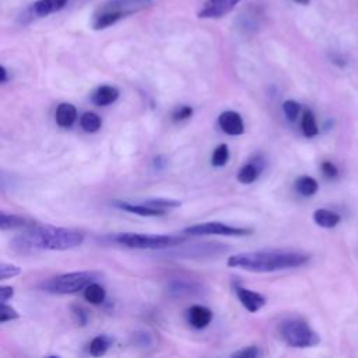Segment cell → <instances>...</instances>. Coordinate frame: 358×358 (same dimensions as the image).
Masks as SVG:
<instances>
[{
	"label": "cell",
	"mask_w": 358,
	"mask_h": 358,
	"mask_svg": "<svg viewBox=\"0 0 358 358\" xmlns=\"http://www.w3.org/2000/svg\"><path fill=\"white\" fill-rule=\"evenodd\" d=\"M301 129L305 137H315L319 133L316 119L310 110H305L301 120Z\"/></svg>",
	"instance_id": "cell-23"
},
{
	"label": "cell",
	"mask_w": 358,
	"mask_h": 358,
	"mask_svg": "<svg viewBox=\"0 0 358 358\" xmlns=\"http://www.w3.org/2000/svg\"><path fill=\"white\" fill-rule=\"evenodd\" d=\"M282 110H284V115L285 117L289 120V122H294L296 120V117L299 116V112H301V105L294 101V99H288L282 103Z\"/></svg>",
	"instance_id": "cell-25"
},
{
	"label": "cell",
	"mask_w": 358,
	"mask_h": 358,
	"mask_svg": "<svg viewBox=\"0 0 358 358\" xmlns=\"http://www.w3.org/2000/svg\"><path fill=\"white\" fill-rule=\"evenodd\" d=\"M21 273V268L11 263H1L0 264V280H7L10 277H15Z\"/></svg>",
	"instance_id": "cell-28"
},
{
	"label": "cell",
	"mask_w": 358,
	"mask_h": 358,
	"mask_svg": "<svg viewBox=\"0 0 358 358\" xmlns=\"http://www.w3.org/2000/svg\"><path fill=\"white\" fill-rule=\"evenodd\" d=\"M18 317H20V315H18V312H17L14 308L8 306L6 302L1 303V309H0V323H6V322H8V320L18 319Z\"/></svg>",
	"instance_id": "cell-29"
},
{
	"label": "cell",
	"mask_w": 358,
	"mask_h": 358,
	"mask_svg": "<svg viewBox=\"0 0 358 358\" xmlns=\"http://www.w3.org/2000/svg\"><path fill=\"white\" fill-rule=\"evenodd\" d=\"M0 73H1V76H0V83H1V84H6V83L8 81V73H7V69H6L4 66H0Z\"/></svg>",
	"instance_id": "cell-34"
},
{
	"label": "cell",
	"mask_w": 358,
	"mask_h": 358,
	"mask_svg": "<svg viewBox=\"0 0 358 358\" xmlns=\"http://www.w3.org/2000/svg\"><path fill=\"white\" fill-rule=\"evenodd\" d=\"M113 207L119 208V210H124L127 213L131 214H137L141 217H161L165 214V210L161 208H155L147 204H134V203H129V201H122V200H113L112 201Z\"/></svg>",
	"instance_id": "cell-12"
},
{
	"label": "cell",
	"mask_w": 358,
	"mask_h": 358,
	"mask_svg": "<svg viewBox=\"0 0 358 358\" xmlns=\"http://www.w3.org/2000/svg\"><path fill=\"white\" fill-rule=\"evenodd\" d=\"M55 119L56 123L60 127H70L76 119H77V109L74 105L63 102L56 108V113H55Z\"/></svg>",
	"instance_id": "cell-15"
},
{
	"label": "cell",
	"mask_w": 358,
	"mask_h": 358,
	"mask_svg": "<svg viewBox=\"0 0 358 358\" xmlns=\"http://www.w3.org/2000/svg\"><path fill=\"white\" fill-rule=\"evenodd\" d=\"M186 241L183 235H164V234H138L122 232L113 235V242L130 249H169L182 245Z\"/></svg>",
	"instance_id": "cell-4"
},
{
	"label": "cell",
	"mask_w": 358,
	"mask_h": 358,
	"mask_svg": "<svg viewBox=\"0 0 358 358\" xmlns=\"http://www.w3.org/2000/svg\"><path fill=\"white\" fill-rule=\"evenodd\" d=\"M260 171H262V165H259L257 162H248L239 169L236 179L242 185H250L257 179V176L260 175Z\"/></svg>",
	"instance_id": "cell-17"
},
{
	"label": "cell",
	"mask_w": 358,
	"mask_h": 358,
	"mask_svg": "<svg viewBox=\"0 0 358 358\" xmlns=\"http://www.w3.org/2000/svg\"><path fill=\"white\" fill-rule=\"evenodd\" d=\"M80 124H81L83 130H85L87 133H95V131H98L101 129L102 120H101V117L96 113L85 112L80 117Z\"/></svg>",
	"instance_id": "cell-22"
},
{
	"label": "cell",
	"mask_w": 358,
	"mask_h": 358,
	"mask_svg": "<svg viewBox=\"0 0 358 358\" xmlns=\"http://www.w3.org/2000/svg\"><path fill=\"white\" fill-rule=\"evenodd\" d=\"M309 255L289 250H259L242 252L228 257L227 264L234 268H242L252 273H271L285 268H294L308 263Z\"/></svg>",
	"instance_id": "cell-2"
},
{
	"label": "cell",
	"mask_w": 358,
	"mask_h": 358,
	"mask_svg": "<svg viewBox=\"0 0 358 358\" xmlns=\"http://www.w3.org/2000/svg\"><path fill=\"white\" fill-rule=\"evenodd\" d=\"M119 90L113 85H101L98 87L94 92H92V102L96 106H108L110 103H113L117 98H119Z\"/></svg>",
	"instance_id": "cell-14"
},
{
	"label": "cell",
	"mask_w": 358,
	"mask_h": 358,
	"mask_svg": "<svg viewBox=\"0 0 358 358\" xmlns=\"http://www.w3.org/2000/svg\"><path fill=\"white\" fill-rule=\"evenodd\" d=\"M250 228H239L232 227L220 221H208L190 225L183 229L185 235L190 236H201V235H224V236H245L252 234Z\"/></svg>",
	"instance_id": "cell-7"
},
{
	"label": "cell",
	"mask_w": 358,
	"mask_h": 358,
	"mask_svg": "<svg viewBox=\"0 0 358 358\" xmlns=\"http://www.w3.org/2000/svg\"><path fill=\"white\" fill-rule=\"evenodd\" d=\"M294 186H295V190L305 197L313 196L319 189L316 179H313L312 176H308V175H302V176L296 178Z\"/></svg>",
	"instance_id": "cell-18"
},
{
	"label": "cell",
	"mask_w": 358,
	"mask_h": 358,
	"mask_svg": "<svg viewBox=\"0 0 358 358\" xmlns=\"http://www.w3.org/2000/svg\"><path fill=\"white\" fill-rule=\"evenodd\" d=\"M192 115H193V109H192L190 106H182V108H179V109H176V110L173 112L172 119H173L175 122H180V120L189 119Z\"/></svg>",
	"instance_id": "cell-31"
},
{
	"label": "cell",
	"mask_w": 358,
	"mask_h": 358,
	"mask_svg": "<svg viewBox=\"0 0 358 358\" xmlns=\"http://www.w3.org/2000/svg\"><path fill=\"white\" fill-rule=\"evenodd\" d=\"M228 159H229V150H228V145H227V144H220V145L214 150V152H213V155H211V164H213V166H217V168L224 166V165L228 162Z\"/></svg>",
	"instance_id": "cell-24"
},
{
	"label": "cell",
	"mask_w": 358,
	"mask_h": 358,
	"mask_svg": "<svg viewBox=\"0 0 358 358\" xmlns=\"http://www.w3.org/2000/svg\"><path fill=\"white\" fill-rule=\"evenodd\" d=\"M280 334L284 341L295 348H306L319 344L320 338L305 320L288 319L280 324Z\"/></svg>",
	"instance_id": "cell-6"
},
{
	"label": "cell",
	"mask_w": 358,
	"mask_h": 358,
	"mask_svg": "<svg viewBox=\"0 0 358 358\" xmlns=\"http://www.w3.org/2000/svg\"><path fill=\"white\" fill-rule=\"evenodd\" d=\"M313 221L322 228H334L340 222V215L327 208H317L313 213Z\"/></svg>",
	"instance_id": "cell-16"
},
{
	"label": "cell",
	"mask_w": 358,
	"mask_h": 358,
	"mask_svg": "<svg viewBox=\"0 0 358 358\" xmlns=\"http://www.w3.org/2000/svg\"><path fill=\"white\" fill-rule=\"evenodd\" d=\"M235 292H236V296L241 301L242 306L252 313L260 310L266 305V298L256 291L243 288L241 285H235Z\"/></svg>",
	"instance_id": "cell-10"
},
{
	"label": "cell",
	"mask_w": 358,
	"mask_h": 358,
	"mask_svg": "<svg viewBox=\"0 0 358 358\" xmlns=\"http://www.w3.org/2000/svg\"><path fill=\"white\" fill-rule=\"evenodd\" d=\"M241 0H206L197 13L199 18H221L235 8Z\"/></svg>",
	"instance_id": "cell-9"
},
{
	"label": "cell",
	"mask_w": 358,
	"mask_h": 358,
	"mask_svg": "<svg viewBox=\"0 0 358 358\" xmlns=\"http://www.w3.org/2000/svg\"><path fill=\"white\" fill-rule=\"evenodd\" d=\"M14 295V288L11 285H1L0 287V302L4 303L11 299Z\"/></svg>",
	"instance_id": "cell-33"
},
{
	"label": "cell",
	"mask_w": 358,
	"mask_h": 358,
	"mask_svg": "<svg viewBox=\"0 0 358 358\" xmlns=\"http://www.w3.org/2000/svg\"><path fill=\"white\" fill-rule=\"evenodd\" d=\"M262 355H263V352L256 345H248V347H243L231 354V357H242V358H256V357H262Z\"/></svg>",
	"instance_id": "cell-27"
},
{
	"label": "cell",
	"mask_w": 358,
	"mask_h": 358,
	"mask_svg": "<svg viewBox=\"0 0 358 358\" xmlns=\"http://www.w3.org/2000/svg\"><path fill=\"white\" fill-rule=\"evenodd\" d=\"M294 3H296V4H302V6H306V4H309V1L310 0H292Z\"/></svg>",
	"instance_id": "cell-35"
},
{
	"label": "cell",
	"mask_w": 358,
	"mask_h": 358,
	"mask_svg": "<svg viewBox=\"0 0 358 358\" xmlns=\"http://www.w3.org/2000/svg\"><path fill=\"white\" fill-rule=\"evenodd\" d=\"M187 320L194 329L201 330V329H206L211 323L213 312L206 306L193 305L187 309Z\"/></svg>",
	"instance_id": "cell-13"
},
{
	"label": "cell",
	"mask_w": 358,
	"mask_h": 358,
	"mask_svg": "<svg viewBox=\"0 0 358 358\" xmlns=\"http://www.w3.org/2000/svg\"><path fill=\"white\" fill-rule=\"evenodd\" d=\"M112 341L113 340L109 336H105V334H99V336L94 337L92 341L90 343V354L94 355V357L103 355L108 351Z\"/></svg>",
	"instance_id": "cell-21"
},
{
	"label": "cell",
	"mask_w": 358,
	"mask_h": 358,
	"mask_svg": "<svg viewBox=\"0 0 358 358\" xmlns=\"http://www.w3.org/2000/svg\"><path fill=\"white\" fill-rule=\"evenodd\" d=\"M99 275L101 274L96 271L64 273V274H60V275L46 280L45 282H42L41 288L46 292L59 294V295L76 294V292L84 289L88 284L96 281L99 278Z\"/></svg>",
	"instance_id": "cell-5"
},
{
	"label": "cell",
	"mask_w": 358,
	"mask_h": 358,
	"mask_svg": "<svg viewBox=\"0 0 358 358\" xmlns=\"http://www.w3.org/2000/svg\"><path fill=\"white\" fill-rule=\"evenodd\" d=\"M84 234L73 228L53 225L32 227L13 241V248L22 253L35 250H70L84 242Z\"/></svg>",
	"instance_id": "cell-1"
},
{
	"label": "cell",
	"mask_w": 358,
	"mask_h": 358,
	"mask_svg": "<svg viewBox=\"0 0 358 358\" xmlns=\"http://www.w3.org/2000/svg\"><path fill=\"white\" fill-rule=\"evenodd\" d=\"M144 204L155 207V208H161V210H166V208H175L179 207L182 203L179 200H171V199H150L147 200Z\"/></svg>",
	"instance_id": "cell-26"
},
{
	"label": "cell",
	"mask_w": 358,
	"mask_h": 358,
	"mask_svg": "<svg viewBox=\"0 0 358 358\" xmlns=\"http://www.w3.org/2000/svg\"><path fill=\"white\" fill-rule=\"evenodd\" d=\"M28 220L17 215V214H7V213H1L0 214V228L1 231H7V229H14V228H21L28 225Z\"/></svg>",
	"instance_id": "cell-20"
},
{
	"label": "cell",
	"mask_w": 358,
	"mask_h": 358,
	"mask_svg": "<svg viewBox=\"0 0 358 358\" xmlns=\"http://www.w3.org/2000/svg\"><path fill=\"white\" fill-rule=\"evenodd\" d=\"M152 4V0H106L95 10L91 25L95 31L105 29L122 18L150 8Z\"/></svg>",
	"instance_id": "cell-3"
},
{
	"label": "cell",
	"mask_w": 358,
	"mask_h": 358,
	"mask_svg": "<svg viewBox=\"0 0 358 358\" xmlns=\"http://www.w3.org/2000/svg\"><path fill=\"white\" fill-rule=\"evenodd\" d=\"M220 129L228 136H241L245 130L243 120L239 113L234 110H225L218 116Z\"/></svg>",
	"instance_id": "cell-11"
},
{
	"label": "cell",
	"mask_w": 358,
	"mask_h": 358,
	"mask_svg": "<svg viewBox=\"0 0 358 358\" xmlns=\"http://www.w3.org/2000/svg\"><path fill=\"white\" fill-rule=\"evenodd\" d=\"M320 169H322L323 175H324L326 178H329V179H333V178H336V176L338 175V169H337V166H336L333 162H330V161H324V162H322Z\"/></svg>",
	"instance_id": "cell-30"
},
{
	"label": "cell",
	"mask_w": 358,
	"mask_h": 358,
	"mask_svg": "<svg viewBox=\"0 0 358 358\" xmlns=\"http://www.w3.org/2000/svg\"><path fill=\"white\" fill-rule=\"evenodd\" d=\"M71 312H73V315H74L77 323H78L80 326H85V323H87V320H88L87 312H85L81 306H71Z\"/></svg>",
	"instance_id": "cell-32"
},
{
	"label": "cell",
	"mask_w": 358,
	"mask_h": 358,
	"mask_svg": "<svg viewBox=\"0 0 358 358\" xmlns=\"http://www.w3.org/2000/svg\"><path fill=\"white\" fill-rule=\"evenodd\" d=\"M67 3L69 0H36L25 10L22 18L34 20L48 17L53 13L63 10L67 6Z\"/></svg>",
	"instance_id": "cell-8"
},
{
	"label": "cell",
	"mask_w": 358,
	"mask_h": 358,
	"mask_svg": "<svg viewBox=\"0 0 358 358\" xmlns=\"http://www.w3.org/2000/svg\"><path fill=\"white\" fill-rule=\"evenodd\" d=\"M84 298L87 302L92 303V305H99L105 301L106 291L102 285H99L98 282L94 281L84 288Z\"/></svg>",
	"instance_id": "cell-19"
}]
</instances>
